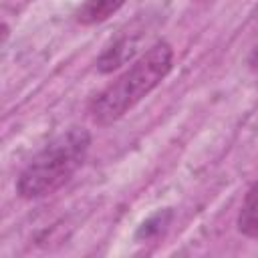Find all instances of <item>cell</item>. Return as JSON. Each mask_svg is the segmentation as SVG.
<instances>
[{"label":"cell","instance_id":"obj_7","mask_svg":"<svg viewBox=\"0 0 258 258\" xmlns=\"http://www.w3.org/2000/svg\"><path fill=\"white\" fill-rule=\"evenodd\" d=\"M252 67H256L258 69V44L254 46V50H252Z\"/></svg>","mask_w":258,"mask_h":258},{"label":"cell","instance_id":"obj_3","mask_svg":"<svg viewBox=\"0 0 258 258\" xmlns=\"http://www.w3.org/2000/svg\"><path fill=\"white\" fill-rule=\"evenodd\" d=\"M135 50H137V40L131 38L129 34H127V36H121L117 42H113V44L99 56L97 69H99L101 73H113L115 69L123 67L127 60H131L133 54H135Z\"/></svg>","mask_w":258,"mask_h":258},{"label":"cell","instance_id":"obj_6","mask_svg":"<svg viewBox=\"0 0 258 258\" xmlns=\"http://www.w3.org/2000/svg\"><path fill=\"white\" fill-rule=\"evenodd\" d=\"M169 220H171V210H169V208H165V210L153 214L149 220H145V222L141 224V228H139V232H137V238H151V236H157V234L169 224Z\"/></svg>","mask_w":258,"mask_h":258},{"label":"cell","instance_id":"obj_5","mask_svg":"<svg viewBox=\"0 0 258 258\" xmlns=\"http://www.w3.org/2000/svg\"><path fill=\"white\" fill-rule=\"evenodd\" d=\"M236 226L244 236L258 240V179L250 185V189L244 196Z\"/></svg>","mask_w":258,"mask_h":258},{"label":"cell","instance_id":"obj_2","mask_svg":"<svg viewBox=\"0 0 258 258\" xmlns=\"http://www.w3.org/2000/svg\"><path fill=\"white\" fill-rule=\"evenodd\" d=\"M89 147L91 133L85 127H71L56 135L18 175V196L24 200H36L54 194L83 165Z\"/></svg>","mask_w":258,"mask_h":258},{"label":"cell","instance_id":"obj_1","mask_svg":"<svg viewBox=\"0 0 258 258\" xmlns=\"http://www.w3.org/2000/svg\"><path fill=\"white\" fill-rule=\"evenodd\" d=\"M173 48L159 40L143 52L117 81L101 91L91 103V115L99 125H109L121 119L141 99H145L171 71Z\"/></svg>","mask_w":258,"mask_h":258},{"label":"cell","instance_id":"obj_4","mask_svg":"<svg viewBox=\"0 0 258 258\" xmlns=\"http://www.w3.org/2000/svg\"><path fill=\"white\" fill-rule=\"evenodd\" d=\"M125 2L127 0H83V4L75 12V18L85 26L99 24L113 16Z\"/></svg>","mask_w":258,"mask_h":258}]
</instances>
